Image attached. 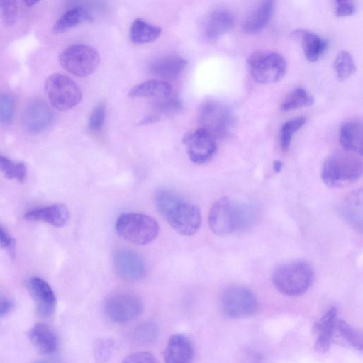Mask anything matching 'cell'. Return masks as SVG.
Segmentation results:
<instances>
[{"instance_id": "1", "label": "cell", "mask_w": 363, "mask_h": 363, "mask_svg": "<svg viewBox=\"0 0 363 363\" xmlns=\"http://www.w3.org/2000/svg\"><path fill=\"white\" fill-rule=\"evenodd\" d=\"M155 204L159 212L178 233L190 236L199 228L201 215L199 207L175 192L166 189L158 191Z\"/></svg>"}, {"instance_id": "2", "label": "cell", "mask_w": 363, "mask_h": 363, "mask_svg": "<svg viewBox=\"0 0 363 363\" xmlns=\"http://www.w3.org/2000/svg\"><path fill=\"white\" fill-rule=\"evenodd\" d=\"M362 161L355 153L338 152L325 160L321 178L326 186L338 187L357 181L362 176Z\"/></svg>"}, {"instance_id": "3", "label": "cell", "mask_w": 363, "mask_h": 363, "mask_svg": "<svg viewBox=\"0 0 363 363\" xmlns=\"http://www.w3.org/2000/svg\"><path fill=\"white\" fill-rule=\"evenodd\" d=\"M314 279L312 267L303 261H292L279 266L272 274V282L281 293L291 296L304 294Z\"/></svg>"}, {"instance_id": "4", "label": "cell", "mask_w": 363, "mask_h": 363, "mask_svg": "<svg viewBox=\"0 0 363 363\" xmlns=\"http://www.w3.org/2000/svg\"><path fill=\"white\" fill-rule=\"evenodd\" d=\"M159 229L157 222L143 213H123L116 223V232L121 238L140 245L152 242L157 238Z\"/></svg>"}, {"instance_id": "5", "label": "cell", "mask_w": 363, "mask_h": 363, "mask_svg": "<svg viewBox=\"0 0 363 363\" xmlns=\"http://www.w3.org/2000/svg\"><path fill=\"white\" fill-rule=\"evenodd\" d=\"M249 73L259 84H271L281 80L286 72V62L279 53L257 51L247 60Z\"/></svg>"}, {"instance_id": "6", "label": "cell", "mask_w": 363, "mask_h": 363, "mask_svg": "<svg viewBox=\"0 0 363 363\" xmlns=\"http://www.w3.org/2000/svg\"><path fill=\"white\" fill-rule=\"evenodd\" d=\"M59 62L69 73L79 77H85L96 69L100 63V55L90 45L73 44L60 53Z\"/></svg>"}, {"instance_id": "7", "label": "cell", "mask_w": 363, "mask_h": 363, "mask_svg": "<svg viewBox=\"0 0 363 363\" xmlns=\"http://www.w3.org/2000/svg\"><path fill=\"white\" fill-rule=\"evenodd\" d=\"M198 122L201 128L216 138L229 135L235 120L230 110L224 104L213 100L203 102L198 111Z\"/></svg>"}, {"instance_id": "8", "label": "cell", "mask_w": 363, "mask_h": 363, "mask_svg": "<svg viewBox=\"0 0 363 363\" xmlns=\"http://www.w3.org/2000/svg\"><path fill=\"white\" fill-rule=\"evenodd\" d=\"M45 91L52 106L60 111L72 108L82 99V91L77 84L70 77L59 73L47 78Z\"/></svg>"}, {"instance_id": "9", "label": "cell", "mask_w": 363, "mask_h": 363, "mask_svg": "<svg viewBox=\"0 0 363 363\" xmlns=\"http://www.w3.org/2000/svg\"><path fill=\"white\" fill-rule=\"evenodd\" d=\"M257 306L255 295L245 286H230L224 291L221 297L222 310L231 318L250 316L255 313Z\"/></svg>"}, {"instance_id": "10", "label": "cell", "mask_w": 363, "mask_h": 363, "mask_svg": "<svg viewBox=\"0 0 363 363\" xmlns=\"http://www.w3.org/2000/svg\"><path fill=\"white\" fill-rule=\"evenodd\" d=\"M143 303L135 295L118 292L108 296L104 303L108 318L115 323H126L137 318L143 311Z\"/></svg>"}, {"instance_id": "11", "label": "cell", "mask_w": 363, "mask_h": 363, "mask_svg": "<svg viewBox=\"0 0 363 363\" xmlns=\"http://www.w3.org/2000/svg\"><path fill=\"white\" fill-rule=\"evenodd\" d=\"M211 230L218 235L230 234L238 228V204L222 197L212 205L208 214Z\"/></svg>"}, {"instance_id": "12", "label": "cell", "mask_w": 363, "mask_h": 363, "mask_svg": "<svg viewBox=\"0 0 363 363\" xmlns=\"http://www.w3.org/2000/svg\"><path fill=\"white\" fill-rule=\"evenodd\" d=\"M183 143L189 159L199 164L209 161L217 149L216 138L201 128L186 134L184 137Z\"/></svg>"}, {"instance_id": "13", "label": "cell", "mask_w": 363, "mask_h": 363, "mask_svg": "<svg viewBox=\"0 0 363 363\" xmlns=\"http://www.w3.org/2000/svg\"><path fill=\"white\" fill-rule=\"evenodd\" d=\"M116 274L128 281H138L145 275V264L140 256L133 250L121 249L113 258Z\"/></svg>"}, {"instance_id": "14", "label": "cell", "mask_w": 363, "mask_h": 363, "mask_svg": "<svg viewBox=\"0 0 363 363\" xmlns=\"http://www.w3.org/2000/svg\"><path fill=\"white\" fill-rule=\"evenodd\" d=\"M53 113L43 100L34 99L26 105L21 116L22 125L29 133L43 131L51 123Z\"/></svg>"}, {"instance_id": "15", "label": "cell", "mask_w": 363, "mask_h": 363, "mask_svg": "<svg viewBox=\"0 0 363 363\" xmlns=\"http://www.w3.org/2000/svg\"><path fill=\"white\" fill-rule=\"evenodd\" d=\"M28 287L36 305L37 312L42 316H48L53 312L56 297L47 281L38 277H32Z\"/></svg>"}, {"instance_id": "16", "label": "cell", "mask_w": 363, "mask_h": 363, "mask_svg": "<svg viewBox=\"0 0 363 363\" xmlns=\"http://www.w3.org/2000/svg\"><path fill=\"white\" fill-rule=\"evenodd\" d=\"M194 354L191 340L184 334L172 335L167 344L164 363H191Z\"/></svg>"}, {"instance_id": "17", "label": "cell", "mask_w": 363, "mask_h": 363, "mask_svg": "<svg viewBox=\"0 0 363 363\" xmlns=\"http://www.w3.org/2000/svg\"><path fill=\"white\" fill-rule=\"evenodd\" d=\"M235 23L233 13L226 9H217L207 17L204 24V35L211 42L219 39L232 29Z\"/></svg>"}, {"instance_id": "18", "label": "cell", "mask_w": 363, "mask_h": 363, "mask_svg": "<svg viewBox=\"0 0 363 363\" xmlns=\"http://www.w3.org/2000/svg\"><path fill=\"white\" fill-rule=\"evenodd\" d=\"M337 319V309L332 307L315 324L313 333L315 335V350L317 352L325 353L330 350Z\"/></svg>"}, {"instance_id": "19", "label": "cell", "mask_w": 363, "mask_h": 363, "mask_svg": "<svg viewBox=\"0 0 363 363\" xmlns=\"http://www.w3.org/2000/svg\"><path fill=\"white\" fill-rule=\"evenodd\" d=\"M69 218V210L63 204H53L27 211L24 219L30 221H42L57 228L64 226Z\"/></svg>"}, {"instance_id": "20", "label": "cell", "mask_w": 363, "mask_h": 363, "mask_svg": "<svg viewBox=\"0 0 363 363\" xmlns=\"http://www.w3.org/2000/svg\"><path fill=\"white\" fill-rule=\"evenodd\" d=\"M291 36L302 46L305 57L310 62H316L328 48V41L320 35L304 29H296Z\"/></svg>"}, {"instance_id": "21", "label": "cell", "mask_w": 363, "mask_h": 363, "mask_svg": "<svg viewBox=\"0 0 363 363\" xmlns=\"http://www.w3.org/2000/svg\"><path fill=\"white\" fill-rule=\"evenodd\" d=\"M187 63L181 56L167 55L154 60L150 65V71L159 77L174 79L181 75Z\"/></svg>"}, {"instance_id": "22", "label": "cell", "mask_w": 363, "mask_h": 363, "mask_svg": "<svg viewBox=\"0 0 363 363\" xmlns=\"http://www.w3.org/2000/svg\"><path fill=\"white\" fill-rule=\"evenodd\" d=\"M340 143L347 151L362 155V125L358 120H350L343 123L340 129Z\"/></svg>"}, {"instance_id": "23", "label": "cell", "mask_w": 363, "mask_h": 363, "mask_svg": "<svg viewBox=\"0 0 363 363\" xmlns=\"http://www.w3.org/2000/svg\"><path fill=\"white\" fill-rule=\"evenodd\" d=\"M28 337L33 345L43 354L53 353L58 345L56 333L45 323L34 325L29 330Z\"/></svg>"}, {"instance_id": "24", "label": "cell", "mask_w": 363, "mask_h": 363, "mask_svg": "<svg viewBox=\"0 0 363 363\" xmlns=\"http://www.w3.org/2000/svg\"><path fill=\"white\" fill-rule=\"evenodd\" d=\"M274 9V1H261L244 21L242 27L243 32L255 34L262 30L271 19Z\"/></svg>"}, {"instance_id": "25", "label": "cell", "mask_w": 363, "mask_h": 363, "mask_svg": "<svg viewBox=\"0 0 363 363\" xmlns=\"http://www.w3.org/2000/svg\"><path fill=\"white\" fill-rule=\"evenodd\" d=\"M92 20L93 16L89 10L81 6H74L65 11L55 22L52 32L55 34L62 33L79 24Z\"/></svg>"}, {"instance_id": "26", "label": "cell", "mask_w": 363, "mask_h": 363, "mask_svg": "<svg viewBox=\"0 0 363 363\" xmlns=\"http://www.w3.org/2000/svg\"><path fill=\"white\" fill-rule=\"evenodd\" d=\"M172 89L166 82L162 80H148L142 82L133 87L128 96L131 98H149L158 99L171 96Z\"/></svg>"}, {"instance_id": "27", "label": "cell", "mask_w": 363, "mask_h": 363, "mask_svg": "<svg viewBox=\"0 0 363 363\" xmlns=\"http://www.w3.org/2000/svg\"><path fill=\"white\" fill-rule=\"evenodd\" d=\"M183 108L182 101L171 96L158 99L154 101L150 113L141 120L140 124H148L157 121L161 116H165L179 112Z\"/></svg>"}, {"instance_id": "28", "label": "cell", "mask_w": 363, "mask_h": 363, "mask_svg": "<svg viewBox=\"0 0 363 363\" xmlns=\"http://www.w3.org/2000/svg\"><path fill=\"white\" fill-rule=\"evenodd\" d=\"M161 33L160 27L149 23L141 18H136L130 26V38L136 44L147 43L156 40Z\"/></svg>"}, {"instance_id": "29", "label": "cell", "mask_w": 363, "mask_h": 363, "mask_svg": "<svg viewBox=\"0 0 363 363\" xmlns=\"http://www.w3.org/2000/svg\"><path fill=\"white\" fill-rule=\"evenodd\" d=\"M342 214L353 226L362 229V190L351 193L342 205Z\"/></svg>"}, {"instance_id": "30", "label": "cell", "mask_w": 363, "mask_h": 363, "mask_svg": "<svg viewBox=\"0 0 363 363\" xmlns=\"http://www.w3.org/2000/svg\"><path fill=\"white\" fill-rule=\"evenodd\" d=\"M337 339L342 343L353 347L357 350L362 351V335L347 323L342 320L337 319L334 332L333 338Z\"/></svg>"}, {"instance_id": "31", "label": "cell", "mask_w": 363, "mask_h": 363, "mask_svg": "<svg viewBox=\"0 0 363 363\" xmlns=\"http://www.w3.org/2000/svg\"><path fill=\"white\" fill-rule=\"evenodd\" d=\"M314 98L306 89L296 88L283 100L281 109L284 111H293L313 104Z\"/></svg>"}, {"instance_id": "32", "label": "cell", "mask_w": 363, "mask_h": 363, "mask_svg": "<svg viewBox=\"0 0 363 363\" xmlns=\"http://www.w3.org/2000/svg\"><path fill=\"white\" fill-rule=\"evenodd\" d=\"M333 67L340 80L348 79L356 71L354 60L351 54L346 50H342L337 55Z\"/></svg>"}, {"instance_id": "33", "label": "cell", "mask_w": 363, "mask_h": 363, "mask_svg": "<svg viewBox=\"0 0 363 363\" xmlns=\"http://www.w3.org/2000/svg\"><path fill=\"white\" fill-rule=\"evenodd\" d=\"M159 329L152 322H143L138 325L133 330V340L139 345H150L158 337Z\"/></svg>"}, {"instance_id": "34", "label": "cell", "mask_w": 363, "mask_h": 363, "mask_svg": "<svg viewBox=\"0 0 363 363\" xmlns=\"http://www.w3.org/2000/svg\"><path fill=\"white\" fill-rule=\"evenodd\" d=\"M306 117L299 116L286 121L280 129L279 141L283 150H287L290 146L293 135L303 126Z\"/></svg>"}, {"instance_id": "35", "label": "cell", "mask_w": 363, "mask_h": 363, "mask_svg": "<svg viewBox=\"0 0 363 363\" xmlns=\"http://www.w3.org/2000/svg\"><path fill=\"white\" fill-rule=\"evenodd\" d=\"M0 171L5 177L23 182L26 175V167L23 162H14L0 153Z\"/></svg>"}, {"instance_id": "36", "label": "cell", "mask_w": 363, "mask_h": 363, "mask_svg": "<svg viewBox=\"0 0 363 363\" xmlns=\"http://www.w3.org/2000/svg\"><path fill=\"white\" fill-rule=\"evenodd\" d=\"M15 113V101L7 93L0 94V124L9 125L13 119Z\"/></svg>"}, {"instance_id": "37", "label": "cell", "mask_w": 363, "mask_h": 363, "mask_svg": "<svg viewBox=\"0 0 363 363\" xmlns=\"http://www.w3.org/2000/svg\"><path fill=\"white\" fill-rule=\"evenodd\" d=\"M115 342L111 339H98L93 346L94 355L98 362L104 363L111 356Z\"/></svg>"}, {"instance_id": "38", "label": "cell", "mask_w": 363, "mask_h": 363, "mask_svg": "<svg viewBox=\"0 0 363 363\" xmlns=\"http://www.w3.org/2000/svg\"><path fill=\"white\" fill-rule=\"evenodd\" d=\"M106 117V104L100 101L92 110L88 121L89 129L93 132L102 130Z\"/></svg>"}, {"instance_id": "39", "label": "cell", "mask_w": 363, "mask_h": 363, "mask_svg": "<svg viewBox=\"0 0 363 363\" xmlns=\"http://www.w3.org/2000/svg\"><path fill=\"white\" fill-rule=\"evenodd\" d=\"M256 211L255 208L247 204H238V230L249 228L255 221Z\"/></svg>"}, {"instance_id": "40", "label": "cell", "mask_w": 363, "mask_h": 363, "mask_svg": "<svg viewBox=\"0 0 363 363\" xmlns=\"http://www.w3.org/2000/svg\"><path fill=\"white\" fill-rule=\"evenodd\" d=\"M2 19L7 26H13L18 16V6L15 1H0Z\"/></svg>"}, {"instance_id": "41", "label": "cell", "mask_w": 363, "mask_h": 363, "mask_svg": "<svg viewBox=\"0 0 363 363\" xmlns=\"http://www.w3.org/2000/svg\"><path fill=\"white\" fill-rule=\"evenodd\" d=\"M121 363H158V362L151 353L142 352L128 355Z\"/></svg>"}, {"instance_id": "42", "label": "cell", "mask_w": 363, "mask_h": 363, "mask_svg": "<svg viewBox=\"0 0 363 363\" xmlns=\"http://www.w3.org/2000/svg\"><path fill=\"white\" fill-rule=\"evenodd\" d=\"M335 10L338 16H348L355 12V5L351 1L338 0L335 1Z\"/></svg>"}, {"instance_id": "43", "label": "cell", "mask_w": 363, "mask_h": 363, "mask_svg": "<svg viewBox=\"0 0 363 363\" xmlns=\"http://www.w3.org/2000/svg\"><path fill=\"white\" fill-rule=\"evenodd\" d=\"M15 245L16 240L0 224V247L3 249H7L11 253H12L14 251Z\"/></svg>"}, {"instance_id": "44", "label": "cell", "mask_w": 363, "mask_h": 363, "mask_svg": "<svg viewBox=\"0 0 363 363\" xmlns=\"http://www.w3.org/2000/svg\"><path fill=\"white\" fill-rule=\"evenodd\" d=\"M12 306L11 300L0 294V316L7 314L11 311Z\"/></svg>"}, {"instance_id": "45", "label": "cell", "mask_w": 363, "mask_h": 363, "mask_svg": "<svg viewBox=\"0 0 363 363\" xmlns=\"http://www.w3.org/2000/svg\"><path fill=\"white\" fill-rule=\"evenodd\" d=\"M273 168L275 172H279L282 168V163L279 160L274 161Z\"/></svg>"}, {"instance_id": "46", "label": "cell", "mask_w": 363, "mask_h": 363, "mask_svg": "<svg viewBox=\"0 0 363 363\" xmlns=\"http://www.w3.org/2000/svg\"><path fill=\"white\" fill-rule=\"evenodd\" d=\"M35 363H61V362L55 359H47L38 361Z\"/></svg>"}, {"instance_id": "47", "label": "cell", "mask_w": 363, "mask_h": 363, "mask_svg": "<svg viewBox=\"0 0 363 363\" xmlns=\"http://www.w3.org/2000/svg\"><path fill=\"white\" fill-rule=\"evenodd\" d=\"M24 3H25V4L28 7H31V6L35 5L37 3H38V1H25Z\"/></svg>"}]
</instances>
